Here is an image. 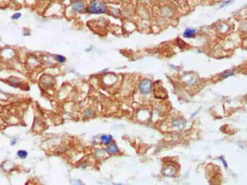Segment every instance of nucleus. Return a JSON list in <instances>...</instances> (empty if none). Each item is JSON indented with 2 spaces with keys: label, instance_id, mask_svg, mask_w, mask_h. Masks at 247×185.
<instances>
[{
  "label": "nucleus",
  "instance_id": "obj_1",
  "mask_svg": "<svg viewBox=\"0 0 247 185\" xmlns=\"http://www.w3.org/2000/svg\"><path fill=\"white\" fill-rule=\"evenodd\" d=\"M107 10V7L103 2L93 1L88 6V12L92 14H103Z\"/></svg>",
  "mask_w": 247,
  "mask_h": 185
},
{
  "label": "nucleus",
  "instance_id": "obj_2",
  "mask_svg": "<svg viewBox=\"0 0 247 185\" xmlns=\"http://www.w3.org/2000/svg\"><path fill=\"white\" fill-rule=\"evenodd\" d=\"M139 91L143 95H148L152 91V82L149 79H143L139 85Z\"/></svg>",
  "mask_w": 247,
  "mask_h": 185
},
{
  "label": "nucleus",
  "instance_id": "obj_3",
  "mask_svg": "<svg viewBox=\"0 0 247 185\" xmlns=\"http://www.w3.org/2000/svg\"><path fill=\"white\" fill-rule=\"evenodd\" d=\"M176 174V169L172 165H168L163 169V175L168 177H175Z\"/></svg>",
  "mask_w": 247,
  "mask_h": 185
},
{
  "label": "nucleus",
  "instance_id": "obj_4",
  "mask_svg": "<svg viewBox=\"0 0 247 185\" xmlns=\"http://www.w3.org/2000/svg\"><path fill=\"white\" fill-rule=\"evenodd\" d=\"M72 7L73 10L76 12H83L85 10V4L82 1H75L72 4Z\"/></svg>",
  "mask_w": 247,
  "mask_h": 185
},
{
  "label": "nucleus",
  "instance_id": "obj_5",
  "mask_svg": "<svg viewBox=\"0 0 247 185\" xmlns=\"http://www.w3.org/2000/svg\"><path fill=\"white\" fill-rule=\"evenodd\" d=\"M106 151L108 153L110 154V155H114V154L117 153L118 151H119V149H118V147L116 144L112 143L106 148Z\"/></svg>",
  "mask_w": 247,
  "mask_h": 185
},
{
  "label": "nucleus",
  "instance_id": "obj_6",
  "mask_svg": "<svg viewBox=\"0 0 247 185\" xmlns=\"http://www.w3.org/2000/svg\"><path fill=\"white\" fill-rule=\"evenodd\" d=\"M112 140H113V137L111 135H103L100 137V141L103 142L105 145H108L111 142Z\"/></svg>",
  "mask_w": 247,
  "mask_h": 185
},
{
  "label": "nucleus",
  "instance_id": "obj_7",
  "mask_svg": "<svg viewBox=\"0 0 247 185\" xmlns=\"http://www.w3.org/2000/svg\"><path fill=\"white\" fill-rule=\"evenodd\" d=\"M196 34V30L194 29H191V28H186L185 30L184 33V37L188 38H193Z\"/></svg>",
  "mask_w": 247,
  "mask_h": 185
},
{
  "label": "nucleus",
  "instance_id": "obj_8",
  "mask_svg": "<svg viewBox=\"0 0 247 185\" xmlns=\"http://www.w3.org/2000/svg\"><path fill=\"white\" fill-rule=\"evenodd\" d=\"M17 155L21 159H24V158H27L28 152L26 151H24V150H20V151H17Z\"/></svg>",
  "mask_w": 247,
  "mask_h": 185
},
{
  "label": "nucleus",
  "instance_id": "obj_9",
  "mask_svg": "<svg viewBox=\"0 0 247 185\" xmlns=\"http://www.w3.org/2000/svg\"><path fill=\"white\" fill-rule=\"evenodd\" d=\"M233 71L228 69V70H226V71H225L224 72H223V73L220 75V77H221L222 78H228V77L233 75Z\"/></svg>",
  "mask_w": 247,
  "mask_h": 185
},
{
  "label": "nucleus",
  "instance_id": "obj_10",
  "mask_svg": "<svg viewBox=\"0 0 247 185\" xmlns=\"http://www.w3.org/2000/svg\"><path fill=\"white\" fill-rule=\"evenodd\" d=\"M56 59L59 63H64L66 62V58L62 55H56Z\"/></svg>",
  "mask_w": 247,
  "mask_h": 185
},
{
  "label": "nucleus",
  "instance_id": "obj_11",
  "mask_svg": "<svg viewBox=\"0 0 247 185\" xmlns=\"http://www.w3.org/2000/svg\"><path fill=\"white\" fill-rule=\"evenodd\" d=\"M21 15H22V14H20V13H19V12L14 13V14H13L11 18L12 19V20H18V19L20 18V17H21Z\"/></svg>",
  "mask_w": 247,
  "mask_h": 185
},
{
  "label": "nucleus",
  "instance_id": "obj_12",
  "mask_svg": "<svg viewBox=\"0 0 247 185\" xmlns=\"http://www.w3.org/2000/svg\"><path fill=\"white\" fill-rule=\"evenodd\" d=\"M72 183L74 185H85L84 183L80 179H74L72 181Z\"/></svg>",
  "mask_w": 247,
  "mask_h": 185
},
{
  "label": "nucleus",
  "instance_id": "obj_13",
  "mask_svg": "<svg viewBox=\"0 0 247 185\" xmlns=\"http://www.w3.org/2000/svg\"><path fill=\"white\" fill-rule=\"evenodd\" d=\"M218 159L220 160V161H222V162H223V165H224L225 168H228V164H227V163H226V160L224 159V158H223V156H220V157H219Z\"/></svg>",
  "mask_w": 247,
  "mask_h": 185
},
{
  "label": "nucleus",
  "instance_id": "obj_14",
  "mask_svg": "<svg viewBox=\"0 0 247 185\" xmlns=\"http://www.w3.org/2000/svg\"><path fill=\"white\" fill-rule=\"evenodd\" d=\"M17 142V140L16 139V138H14V139L12 140V142H11V144H12V145H15L16 144V142Z\"/></svg>",
  "mask_w": 247,
  "mask_h": 185
},
{
  "label": "nucleus",
  "instance_id": "obj_15",
  "mask_svg": "<svg viewBox=\"0 0 247 185\" xmlns=\"http://www.w3.org/2000/svg\"><path fill=\"white\" fill-rule=\"evenodd\" d=\"M114 185H122V184H114Z\"/></svg>",
  "mask_w": 247,
  "mask_h": 185
}]
</instances>
